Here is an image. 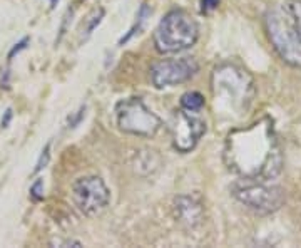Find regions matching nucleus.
<instances>
[{
    "label": "nucleus",
    "instance_id": "3",
    "mask_svg": "<svg viewBox=\"0 0 301 248\" xmlns=\"http://www.w3.org/2000/svg\"><path fill=\"white\" fill-rule=\"evenodd\" d=\"M116 119L120 131L144 138H152L162 128V121L138 97H129L118 103Z\"/></svg>",
    "mask_w": 301,
    "mask_h": 248
},
{
    "label": "nucleus",
    "instance_id": "6",
    "mask_svg": "<svg viewBox=\"0 0 301 248\" xmlns=\"http://www.w3.org/2000/svg\"><path fill=\"white\" fill-rule=\"evenodd\" d=\"M251 77L246 71L236 66H221L216 67L212 74V91L218 99H230L232 109H246V103L251 94Z\"/></svg>",
    "mask_w": 301,
    "mask_h": 248
},
{
    "label": "nucleus",
    "instance_id": "2",
    "mask_svg": "<svg viewBox=\"0 0 301 248\" xmlns=\"http://www.w3.org/2000/svg\"><path fill=\"white\" fill-rule=\"evenodd\" d=\"M199 37L196 21L184 11H171L154 32V46L161 54H176L192 47Z\"/></svg>",
    "mask_w": 301,
    "mask_h": 248
},
{
    "label": "nucleus",
    "instance_id": "13",
    "mask_svg": "<svg viewBox=\"0 0 301 248\" xmlns=\"http://www.w3.org/2000/svg\"><path fill=\"white\" fill-rule=\"evenodd\" d=\"M148 16H149V7L144 4V6L139 9V14H138V17H136L138 21H136L134 27L128 32V36H124L122 39H120V41H119V46H122V44H126L128 41H130V37H134L136 34H139V31L142 29L144 22H146V17H148Z\"/></svg>",
    "mask_w": 301,
    "mask_h": 248
},
{
    "label": "nucleus",
    "instance_id": "15",
    "mask_svg": "<svg viewBox=\"0 0 301 248\" xmlns=\"http://www.w3.org/2000/svg\"><path fill=\"white\" fill-rule=\"evenodd\" d=\"M48 159H50V144H47L46 148L42 149V153H40V158H38V161H37V164H36V168H34V174L40 173L42 169L47 166Z\"/></svg>",
    "mask_w": 301,
    "mask_h": 248
},
{
    "label": "nucleus",
    "instance_id": "11",
    "mask_svg": "<svg viewBox=\"0 0 301 248\" xmlns=\"http://www.w3.org/2000/svg\"><path fill=\"white\" fill-rule=\"evenodd\" d=\"M281 9H283L284 16L296 32V36L301 39V0H288Z\"/></svg>",
    "mask_w": 301,
    "mask_h": 248
},
{
    "label": "nucleus",
    "instance_id": "1",
    "mask_svg": "<svg viewBox=\"0 0 301 248\" xmlns=\"http://www.w3.org/2000/svg\"><path fill=\"white\" fill-rule=\"evenodd\" d=\"M226 161L232 171L244 178L268 179L281 171V156L273 138V129L264 123L238 129L230 134Z\"/></svg>",
    "mask_w": 301,
    "mask_h": 248
},
{
    "label": "nucleus",
    "instance_id": "14",
    "mask_svg": "<svg viewBox=\"0 0 301 248\" xmlns=\"http://www.w3.org/2000/svg\"><path fill=\"white\" fill-rule=\"evenodd\" d=\"M102 17H104V9L102 7L94 9V11L86 17V21H84V34L86 36H89V34L94 31L97 26H99L100 21H102Z\"/></svg>",
    "mask_w": 301,
    "mask_h": 248
},
{
    "label": "nucleus",
    "instance_id": "12",
    "mask_svg": "<svg viewBox=\"0 0 301 248\" xmlns=\"http://www.w3.org/2000/svg\"><path fill=\"white\" fill-rule=\"evenodd\" d=\"M181 106L182 109L186 111H199L204 106V96L199 94V92H186V94H182L181 97Z\"/></svg>",
    "mask_w": 301,
    "mask_h": 248
},
{
    "label": "nucleus",
    "instance_id": "16",
    "mask_svg": "<svg viewBox=\"0 0 301 248\" xmlns=\"http://www.w3.org/2000/svg\"><path fill=\"white\" fill-rule=\"evenodd\" d=\"M42 188H44V181H42V179H37V181L32 184V188H30V196H32L36 201H40L42 198H44Z\"/></svg>",
    "mask_w": 301,
    "mask_h": 248
},
{
    "label": "nucleus",
    "instance_id": "19",
    "mask_svg": "<svg viewBox=\"0 0 301 248\" xmlns=\"http://www.w3.org/2000/svg\"><path fill=\"white\" fill-rule=\"evenodd\" d=\"M10 119H12V109H7L6 116L2 118V128H7V126L10 124Z\"/></svg>",
    "mask_w": 301,
    "mask_h": 248
},
{
    "label": "nucleus",
    "instance_id": "9",
    "mask_svg": "<svg viewBox=\"0 0 301 248\" xmlns=\"http://www.w3.org/2000/svg\"><path fill=\"white\" fill-rule=\"evenodd\" d=\"M199 64L194 57H181V59H166L152 66L150 81L158 89L182 84L196 76Z\"/></svg>",
    "mask_w": 301,
    "mask_h": 248
},
{
    "label": "nucleus",
    "instance_id": "10",
    "mask_svg": "<svg viewBox=\"0 0 301 248\" xmlns=\"http://www.w3.org/2000/svg\"><path fill=\"white\" fill-rule=\"evenodd\" d=\"M174 213L179 223H182L186 228H196L204 220L202 205L192 196H178L174 200Z\"/></svg>",
    "mask_w": 301,
    "mask_h": 248
},
{
    "label": "nucleus",
    "instance_id": "17",
    "mask_svg": "<svg viewBox=\"0 0 301 248\" xmlns=\"http://www.w3.org/2000/svg\"><path fill=\"white\" fill-rule=\"evenodd\" d=\"M27 44H28V37H24L20 42L16 44V47H14L10 52H8V59H12V57L16 56V54H18L20 51H24V49L27 47Z\"/></svg>",
    "mask_w": 301,
    "mask_h": 248
},
{
    "label": "nucleus",
    "instance_id": "20",
    "mask_svg": "<svg viewBox=\"0 0 301 248\" xmlns=\"http://www.w3.org/2000/svg\"><path fill=\"white\" fill-rule=\"evenodd\" d=\"M54 4H56V0H52V6H54Z\"/></svg>",
    "mask_w": 301,
    "mask_h": 248
},
{
    "label": "nucleus",
    "instance_id": "4",
    "mask_svg": "<svg viewBox=\"0 0 301 248\" xmlns=\"http://www.w3.org/2000/svg\"><path fill=\"white\" fill-rule=\"evenodd\" d=\"M232 196L238 201L248 206L261 215L266 213H273L283 205V191L278 186H271L266 184L263 179H254V178H244L231 188Z\"/></svg>",
    "mask_w": 301,
    "mask_h": 248
},
{
    "label": "nucleus",
    "instance_id": "7",
    "mask_svg": "<svg viewBox=\"0 0 301 248\" xmlns=\"http://www.w3.org/2000/svg\"><path fill=\"white\" fill-rule=\"evenodd\" d=\"M72 200L86 216H94L109 205V188L99 176H84L72 184Z\"/></svg>",
    "mask_w": 301,
    "mask_h": 248
},
{
    "label": "nucleus",
    "instance_id": "5",
    "mask_svg": "<svg viewBox=\"0 0 301 248\" xmlns=\"http://www.w3.org/2000/svg\"><path fill=\"white\" fill-rule=\"evenodd\" d=\"M266 32L276 52L286 64L301 67V39L290 26L283 9H274L266 14Z\"/></svg>",
    "mask_w": 301,
    "mask_h": 248
},
{
    "label": "nucleus",
    "instance_id": "8",
    "mask_svg": "<svg viewBox=\"0 0 301 248\" xmlns=\"http://www.w3.org/2000/svg\"><path fill=\"white\" fill-rule=\"evenodd\" d=\"M198 111H178L171 124L174 148L181 153H189L196 148L199 139L206 133V121L196 114Z\"/></svg>",
    "mask_w": 301,
    "mask_h": 248
},
{
    "label": "nucleus",
    "instance_id": "18",
    "mask_svg": "<svg viewBox=\"0 0 301 248\" xmlns=\"http://www.w3.org/2000/svg\"><path fill=\"white\" fill-rule=\"evenodd\" d=\"M201 6H202V12H211L218 9L220 6V0H201Z\"/></svg>",
    "mask_w": 301,
    "mask_h": 248
}]
</instances>
